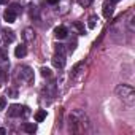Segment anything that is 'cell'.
Instances as JSON below:
<instances>
[{
	"label": "cell",
	"instance_id": "cell-20",
	"mask_svg": "<svg viewBox=\"0 0 135 135\" xmlns=\"http://www.w3.org/2000/svg\"><path fill=\"white\" fill-rule=\"evenodd\" d=\"M5 78H7L5 70H3V69H0V81H5Z\"/></svg>",
	"mask_w": 135,
	"mask_h": 135
},
{
	"label": "cell",
	"instance_id": "cell-1",
	"mask_svg": "<svg viewBox=\"0 0 135 135\" xmlns=\"http://www.w3.org/2000/svg\"><path fill=\"white\" fill-rule=\"evenodd\" d=\"M116 95H118L119 99H122L124 102L132 103L133 99H135V91H133V88L129 86V84H119V86L116 88Z\"/></svg>",
	"mask_w": 135,
	"mask_h": 135
},
{
	"label": "cell",
	"instance_id": "cell-13",
	"mask_svg": "<svg viewBox=\"0 0 135 135\" xmlns=\"http://www.w3.org/2000/svg\"><path fill=\"white\" fill-rule=\"evenodd\" d=\"M97 21H99V18H97V16H91V18H89V22H88L89 29H94V27L97 26Z\"/></svg>",
	"mask_w": 135,
	"mask_h": 135
},
{
	"label": "cell",
	"instance_id": "cell-8",
	"mask_svg": "<svg viewBox=\"0 0 135 135\" xmlns=\"http://www.w3.org/2000/svg\"><path fill=\"white\" fill-rule=\"evenodd\" d=\"M67 27H64V26H59V27H56L54 29V35H56V38H59V40H64L65 37H67Z\"/></svg>",
	"mask_w": 135,
	"mask_h": 135
},
{
	"label": "cell",
	"instance_id": "cell-24",
	"mask_svg": "<svg viewBox=\"0 0 135 135\" xmlns=\"http://www.w3.org/2000/svg\"><path fill=\"white\" fill-rule=\"evenodd\" d=\"M0 133H7V130L5 129H0Z\"/></svg>",
	"mask_w": 135,
	"mask_h": 135
},
{
	"label": "cell",
	"instance_id": "cell-11",
	"mask_svg": "<svg viewBox=\"0 0 135 135\" xmlns=\"http://www.w3.org/2000/svg\"><path fill=\"white\" fill-rule=\"evenodd\" d=\"M45 118H46V110H38V111L35 113V121H37V122H41Z\"/></svg>",
	"mask_w": 135,
	"mask_h": 135
},
{
	"label": "cell",
	"instance_id": "cell-21",
	"mask_svg": "<svg viewBox=\"0 0 135 135\" xmlns=\"http://www.w3.org/2000/svg\"><path fill=\"white\" fill-rule=\"evenodd\" d=\"M0 57H2V60H5V59H7V52H5V49L0 51Z\"/></svg>",
	"mask_w": 135,
	"mask_h": 135
},
{
	"label": "cell",
	"instance_id": "cell-5",
	"mask_svg": "<svg viewBox=\"0 0 135 135\" xmlns=\"http://www.w3.org/2000/svg\"><path fill=\"white\" fill-rule=\"evenodd\" d=\"M52 65L56 67V69H62V67L65 65V57H64V54L56 52L54 57H52Z\"/></svg>",
	"mask_w": 135,
	"mask_h": 135
},
{
	"label": "cell",
	"instance_id": "cell-4",
	"mask_svg": "<svg viewBox=\"0 0 135 135\" xmlns=\"http://www.w3.org/2000/svg\"><path fill=\"white\" fill-rule=\"evenodd\" d=\"M22 114H26V108L21 107V105H11V107L8 108V116H11V118L22 116Z\"/></svg>",
	"mask_w": 135,
	"mask_h": 135
},
{
	"label": "cell",
	"instance_id": "cell-19",
	"mask_svg": "<svg viewBox=\"0 0 135 135\" xmlns=\"http://www.w3.org/2000/svg\"><path fill=\"white\" fill-rule=\"evenodd\" d=\"M56 52L64 54V45H56Z\"/></svg>",
	"mask_w": 135,
	"mask_h": 135
},
{
	"label": "cell",
	"instance_id": "cell-16",
	"mask_svg": "<svg viewBox=\"0 0 135 135\" xmlns=\"http://www.w3.org/2000/svg\"><path fill=\"white\" fill-rule=\"evenodd\" d=\"M40 72H41V75H43L45 78H49V76H51V70H49V69H46V67H43Z\"/></svg>",
	"mask_w": 135,
	"mask_h": 135
},
{
	"label": "cell",
	"instance_id": "cell-3",
	"mask_svg": "<svg viewBox=\"0 0 135 135\" xmlns=\"http://www.w3.org/2000/svg\"><path fill=\"white\" fill-rule=\"evenodd\" d=\"M19 76H21V80H24L26 83H32V80H33V72L29 69V67H19Z\"/></svg>",
	"mask_w": 135,
	"mask_h": 135
},
{
	"label": "cell",
	"instance_id": "cell-14",
	"mask_svg": "<svg viewBox=\"0 0 135 135\" xmlns=\"http://www.w3.org/2000/svg\"><path fill=\"white\" fill-rule=\"evenodd\" d=\"M92 2H94V0H78V5L83 7V8H88Z\"/></svg>",
	"mask_w": 135,
	"mask_h": 135
},
{
	"label": "cell",
	"instance_id": "cell-2",
	"mask_svg": "<svg viewBox=\"0 0 135 135\" xmlns=\"http://www.w3.org/2000/svg\"><path fill=\"white\" fill-rule=\"evenodd\" d=\"M18 13H19V5H16V3H15V5H11L10 8H7V11H5L3 18H5V21H7V22L13 24V22L16 21Z\"/></svg>",
	"mask_w": 135,
	"mask_h": 135
},
{
	"label": "cell",
	"instance_id": "cell-7",
	"mask_svg": "<svg viewBox=\"0 0 135 135\" xmlns=\"http://www.w3.org/2000/svg\"><path fill=\"white\" fill-rule=\"evenodd\" d=\"M2 35H3V41L5 43H13L15 41V32L11 29H3Z\"/></svg>",
	"mask_w": 135,
	"mask_h": 135
},
{
	"label": "cell",
	"instance_id": "cell-18",
	"mask_svg": "<svg viewBox=\"0 0 135 135\" xmlns=\"http://www.w3.org/2000/svg\"><path fill=\"white\" fill-rule=\"evenodd\" d=\"M5 107H7V99L5 97H0V111L5 110Z\"/></svg>",
	"mask_w": 135,
	"mask_h": 135
},
{
	"label": "cell",
	"instance_id": "cell-15",
	"mask_svg": "<svg viewBox=\"0 0 135 135\" xmlns=\"http://www.w3.org/2000/svg\"><path fill=\"white\" fill-rule=\"evenodd\" d=\"M83 65H84L83 62H80V64H76V65H75V69H73V72H72V75H73V76H76V75H78V72H80V69H81Z\"/></svg>",
	"mask_w": 135,
	"mask_h": 135
},
{
	"label": "cell",
	"instance_id": "cell-9",
	"mask_svg": "<svg viewBox=\"0 0 135 135\" xmlns=\"http://www.w3.org/2000/svg\"><path fill=\"white\" fill-rule=\"evenodd\" d=\"M26 54H27V49H26V46H24V45L16 46V49H15V56H16V57H19V59H21V57H24Z\"/></svg>",
	"mask_w": 135,
	"mask_h": 135
},
{
	"label": "cell",
	"instance_id": "cell-23",
	"mask_svg": "<svg viewBox=\"0 0 135 135\" xmlns=\"http://www.w3.org/2000/svg\"><path fill=\"white\" fill-rule=\"evenodd\" d=\"M110 2H111V3L114 5V3H118V2H121V0H110Z\"/></svg>",
	"mask_w": 135,
	"mask_h": 135
},
{
	"label": "cell",
	"instance_id": "cell-6",
	"mask_svg": "<svg viewBox=\"0 0 135 135\" xmlns=\"http://www.w3.org/2000/svg\"><path fill=\"white\" fill-rule=\"evenodd\" d=\"M114 5L110 2V0H107V2L103 3V16L108 19V18H111L113 16V13H114V8H113Z\"/></svg>",
	"mask_w": 135,
	"mask_h": 135
},
{
	"label": "cell",
	"instance_id": "cell-17",
	"mask_svg": "<svg viewBox=\"0 0 135 135\" xmlns=\"http://www.w3.org/2000/svg\"><path fill=\"white\" fill-rule=\"evenodd\" d=\"M33 37H35V33H33L30 29H26V38H27V40H32Z\"/></svg>",
	"mask_w": 135,
	"mask_h": 135
},
{
	"label": "cell",
	"instance_id": "cell-10",
	"mask_svg": "<svg viewBox=\"0 0 135 135\" xmlns=\"http://www.w3.org/2000/svg\"><path fill=\"white\" fill-rule=\"evenodd\" d=\"M22 129H24L27 133H33V132L37 130V126H35V124H29V122H24V124H22Z\"/></svg>",
	"mask_w": 135,
	"mask_h": 135
},
{
	"label": "cell",
	"instance_id": "cell-22",
	"mask_svg": "<svg viewBox=\"0 0 135 135\" xmlns=\"http://www.w3.org/2000/svg\"><path fill=\"white\" fill-rule=\"evenodd\" d=\"M46 2H48V3H51V5H54V3H57V2H59V0H46Z\"/></svg>",
	"mask_w": 135,
	"mask_h": 135
},
{
	"label": "cell",
	"instance_id": "cell-12",
	"mask_svg": "<svg viewBox=\"0 0 135 135\" xmlns=\"http://www.w3.org/2000/svg\"><path fill=\"white\" fill-rule=\"evenodd\" d=\"M73 27H75V29L78 30V33H80V35H86V30H84V26H83L81 22H78V21H76V22L73 24Z\"/></svg>",
	"mask_w": 135,
	"mask_h": 135
}]
</instances>
